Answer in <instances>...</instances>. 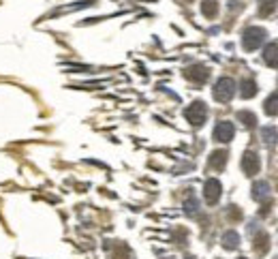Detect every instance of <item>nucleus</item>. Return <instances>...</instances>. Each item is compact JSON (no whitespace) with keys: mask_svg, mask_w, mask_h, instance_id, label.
Wrapping results in <instances>:
<instances>
[{"mask_svg":"<svg viewBox=\"0 0 278 259\" xmlns=\"http://www.w3.org/2000/svg\"><path fill=\"white\" fill-rule=\"evenodd\" d=\"M233 92H235V84H233V79H229V77H223V79L216 81V86H214V99H216V101L227 103V101L233 97Z\"/></svg>","mask_w":278,"mask_h":259,"instance_id":"nucleus-1","label":"nucleus"},{"mask_svg":"<svg viewBox=\"0 0 278 259\" xmlns=\"http://www.w3.org/2000/svg\"><path fill=\"white\" fill-rule=\"evenodd\" d=\"M184 116L189 118V122L191 124H195V127H199V124H203L205 122V116H208V109H205V105L201 101H197V103H193V105L184 111Z\"/></svg>","mask_w":278,"mask_h":259,"instance_id":"nucleus-2","label":"nucleus"},{"mask_svg":"<svg viewBox=\"0 0 278 259\" xmlns=\"http://www.w3.org/2000/svg\"><path fill=\"white\" fill-rule=\"evenodd\" d=\"M265 39V30L263 28H249L244 33V47L246 49H257Z\"/></svg>","mask_w":278,"mask_h":259,"instance_id":"nucleus-3","label":"nucleus"},{"mask_svg":"<svg viewBox=\"0 0 278 259\" xmlns=\"http://www.w3.org/2000/svg\"><path fill=\"white\" fill-rule=\"evenodd\" d=\"M259 157H257V152L249 150V152H244V159H242V169L244 174H249V176H255L257 171H259Z\"/></svg>","mask_w":278,"mask_h":259,"instance_id":"nucleus-4","label":"nucleus"},{"mask_svg":"<svg viewBox=\"0 0 278 259\" xmlns=\"http://www.w3.org/2000/svg\"><path fill=\"white\" fill-rule=\"evenodd\" d=\"M233 137V124L231 122H221L214 129V139L216 141H231Z\"/></svg>","mask_w":278,"mask_h":259,"instance_id":"nucleus-5","label":"nucleus"},{"mask_svg":"<svg viewBox=\"0 0 278 259\" xmlns=\"http://www.w3.org/2000/svg\"><path fill=\"white\" fill-rule=\"evenodd\" d=\"M203 193H205L208 204H216V202H219V197H221V182L219 180H208V182H205Z\"/></svg>","mask_w":278,"mask_h":259,"instance_id":"nucleus-6","label":"nucleus"},{"mask_svg":"<svg viewBox=\"0 0 278 259\" xmlns=\"http://www.w3.org/2000/svg\"><path fill=\"white\" fill-rule=\"evenodd\" d=\"M263 60H265V65H270V67H278V45L272 43V45H267L265 51H263Z\"/></svg>","mask_w":278,"mask_h":259,"instance_id":"nucleus-7","label":"nucleus"},{"mask_svg":"<svg viewBox=\"0 0 278 259\" xmlns=\"http://www.w3.org/2000/svg\"><path fill=\"white\" fill-rule=\"evenodd\" d=\"M187 77L193 79V81H205L208 79V69H203V67H191L187 71Z\"/></svg>","mask_w":278,"mask_h":259,"instance_id":"nucleus-8","label":"nucleus"},{"mask_svg":"<svg viewBox=\"0 0 278 259\" xmlns=\"http://www.w3.org/2000/svg\"><path fill=\"white\" fill-rule=\"evenodd\" d=\"M263 109H265L267 116H278V95H272L270 99H267Z\"/></svg>","mask_w":278,"mask_h":259,"instance_id":"nucleus-9","label":"nucleus"},{"mask_svg":"<svg viewBox=\"0 0 278 259\" xmlns=\"http://www.w3.org/2000/svg\"><path fill=\"white\" fill-rule=\"evenodd\" d=\"M225 163H227V152H214L212 159H210V165L214 169H223Z\"/></svg>","mask_w":278,"mask_h":259,"instance_id":"nucleus-10","label":"nucleus"},{"mask_svg":"<svg viewBox=\"0 0 278 259\" xmlns=\"http://www.w3.org/2000/svg\"><path fill=\"white\" fill-rule=\"evenodd\" d=\"M267 191H270V186H267V182H257V184L253 186V197L261 202V199H265Z\"/></svg>","mask_w":278,"mask_h":259,"instance_id":"nucleus-11","label":"nucleus"},{"mask_svg":"<svg viewBox=\"0 0 278 259\" xmlns=\"http://www.w3.org/2000/svg\"><path fill=\"white\" fill-rule=\"evenodd\" d=\"M201 11H203V15L214 17V15H216V11H219V3H216V0H203Z\"/></svg>","mask_w":278,"mask_h":259,"instance_id":"nucleus-12","label":"nucleus"},{"mask_svg":"<svg viewBox=\"0 0 278 259\" xmlns=\"http://www.w3.org/2000/svg\"><path fill=\"white\" fill-rule=\"evenodd\" d=\"M255 92H257L255 81H253V79H246L244 84H242V97H244V99H251V97H255Z\"/></svg>","mask_w":278,"mask_h":259,"instance_id":"nucleus-13","label":"nucleus"},{"mask_svg":"<svg viewBox=\"0 0 278 259\" xmlns=\"http://www.w3.org/2000/svg\"><path fill=\"white\" fill-rule=\"evenodd\" d=\"M263 137H265V143H270V146H274L276 143V137H278V133L274 127H265L263 129Z\"/></svg>","mask_w":278,"mask_h":259,"instance_id":"nucleus-14","label":"nucleus"},{"mask_svg":"<svg viewBox=\"0 0 278 259\" xmlns=\"http://www.w3.org/2000/svg\"><path fill=\"white\" fill-rule=\"evenodd\" d=\"M238 120H242L246 127H253V124L257 122V118H255V113H251V111H240L238 113Z\"/></svg>","mask_w":278,"mask_h":259,"instance_id":"nucleus-15","label":"nucleus"},{"mask_svg":"<svg viewBox=\"0 0 278 259\" xmlns=\"http://www.w3.org/2000/svg\"><path fill=\"white\" fill-rule=\"evenodd\" d=\"M238 242H240V238H238V234H233V232H229L227 236H225V246H227V248H235V246H238Z\"/></svg>","mask_w":278,"mask_h":259,"instance_id":"nucleus-16","label":"nucleus"},{"mask_svg":"<svg viewBox=\"0 0 278 259\" xmlns=\"http://www.w3.org/2000/svg\"><path fill=\"white\" fill-rule=\"evenodd\" d=\"M265 248H267V236L261 234L259 240H257V251H259V253H265Z\"/></svg>","mask_w":278,"mask_h":259,"instance_id":"nucleus-17","label":"nucleus"},{"mask_svg":"<svg viewBox=\"0 0 278 259\" xmlns=\"http://www.w3.org/2000/svg\"><path fill=\"white\" fill-rule=\"evenodd\" d=\"M242 259H244V257H242Z\"/></svg>","mask_w":278,"mask_h":259,"instance_id":"nucleus-18","label":"nucleus"}]
</instances>
